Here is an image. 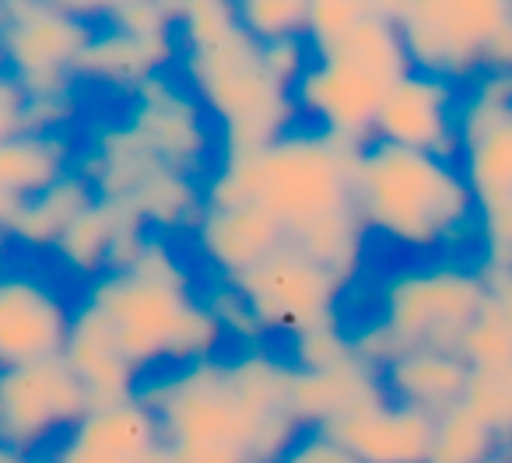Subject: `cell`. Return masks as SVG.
Instances as JSON below:
<instances>
[{"mask_svg":"<svg viewBox=\"0 0 512 463\" xmlns=\"http://www.w3.org/2000/svg\"><path fill=\"white\" fill-rule=\"evenodd\" d=\"M74 306L39 274H0V369L60 358L71 337Z\"/></svg>","mask_w":512,"mask_h":463,"instance_id":"obj_13","label":"cell"},{"mask_svg":"<svg viewBox=\"0 0 512 463\" xmlns=\"http://www.w3.org/2000/svg\"><path fill=\"white\" fill-rule=\"evenodd\" d=\"M355 155L323 130L292 127L253 155L221 158L204 179V204L256 200L278 218L288 246L351 285L369 239L355 207Z\"/></svg>","mask_w":512,"mask_h":463,"instance_id":"obj_2","label":"cell"},{"mask_svg":"<svg viewBox=\"0 0 512 463\" xmlns=\"http://www.w3.org/2000/svg\"><path fill=\"white\" fill-rule=\"evenodd\" d=\"M74 144L64 130H25L0 141V236L8 239L11 221L29 200L50 190L74 169Z\"/></svg>","mask_w":512,"mask_h":463,"instance_id":"obj_20","label":"cell"},{"mask_svg":"<svg viewBox=\"0 0 512 463\" xmlns=\"http://www.w3.org/2000/svg\"><path fill=\"white\" fill-rule=\"evenodd\" d=\"M242 29L256 43H281V39H306L309 0H242L235 4Z\"/></svg>","mask_w":512,"mask_h":463,"instance_id":"obj_29","label":"cell"},{"mask_svg":"<svg viewBox=\"0 0 512 463\" xmlns=\"http://www.w3.org/2000/svg\"><path fill=\"white\" fill-rule=\"evenodd\" d=\"M130 95H134V106L127 113V127L158 162L186 176L207 169L214 130L183 78H172L169 71L155 74Z\"/></svg>","mask_w":512,"mask_h":463,"instance_id":"obj_12","label":"cell"},{"mask_svg":"<svg viewBox=\"0 0 512 463\" xmlns=\"http://www.w3.org/2000/svg\"><path fill=\"white\" fill-rule=\"evenodd\" d=\"M456 355L467 362V369H495V365H512V320L495 306L484 302L481 316L470 323L463 334Z\"/></svg>","mask_w":512,"mask_h":463,"instance_id":"obj_30","label":"cell"},{"mask_svg":"<svg viewBox=\"0 0 512 463\" xmlns=\"http://www.w3.org/2000/svg\"><path fill=\"white\" fill-rule=\"evenodd\" d=\"M355 207L365 232L439 260L477 243V214L460 162L369 141L355 155Z\"/></svg>","mask_w":512,"mask_h":463,"instance_id":"obj_5","label":"cell"},{"mask_svg":"<svg viewBox=\"0 0 512 463\" xmlns=\"http://www.w3.org/2000/svg\"><path fill=\"white\" fill-rule=\"evenodd\" d=\"M463 407L481 421L502 446H512V365L470 369L463 386Z\"/></svg>","mask_w":512,"mask_h":463,"instance_id":"obj_28","label":"cell"},{"mask_svg":"<svg viewBox=\"0 0 512 463\" xmlns=\"http://www.w3.org/2000/svg\"><path fill=\"white\" fill-rule=\"evenodd\" d=\"M137 397L158 418L165 463H278L302 432L292 365L271 351L169 369Z\"/></svg>","mask_w":512,"mask_h":463,"instance_id":"obj_1","label":"cell"},{"mask_svg":"<svg viewBox=\"0 0 512 463\" xmlns=\"http://www.w3.org/2000/svg\"><path fill=\"white\" fill-rule=\"evenodd\" d=\"M460 169L474 200L481 267H512V116L463 144Z\"/></svg>","mask_w":512,"mask_h":463,"instance_id":"obj_15","label":"cell"},{"mask_svg":"<svg viewBox=\"0 0 512 463\" xmlns=\"http://www.w3.org/2000/svg\"><path fill=\"white\" fill-rule=\"evenodd\" d=\"M278 463H358L337 439H330L323 428H302L292 446L281 453Z\"/></svg>","mask_w":512,"mask_h":463,"instance_id":"obj_35","label":"cell"},{"mask_svg":"<svg viewBox=\"0 0 512 463\" xmlns=\"http://www.w3.org/2000/svg\"><path fill=\"white\" fill-rule=\"evenodd\" d=\"M25 463H57V460H53V453H43V456H29Z\"/></svg>","mask_w":512,"mask_h":463,"instance_id":"obj_37","label":"cell"},{"mask_svg":"<svg viewBox=\"0 0 512 463\" xmlns=\"http://www.w3.org/2000/svg\"><path fill=\"white\" fill-rule=\"evenodd\" d=\"M0 463H25V456L11 453V449H8V446H0Z\"/></svg>","mask_w":512,"mask_h":463,"instance_id":"obj_36","label":"cell"},{"mask_svg":"<svg viewBox=\"0 0 512 463\" xmlns=\"http://www.w3.org/2000/svg\"><path fill=\"white\" fill-rule=\"evenodd\" d=\"M432 425V414L386 397L348 418H337L323 432L341 442L358 463H425Z\"/></svg>","mask_w":512,"mask_h":463,"instance_id":"obj_18","label":"cell"},{"mask_svg":"<svg viewBox=\"0 0 512 463\" xmlns=\"http://www.w3.org/2000/svg\"><path fill=\"white\" fill-rule=\"evenodd\" d=\"M404 39L411 71L474 85L512 0H383Z\"/></svg>","mask_w":512,"mask_h":463,"instance_id":"obj_9","label":"cell"},{"mask_svg":"<svg viewBox=\"0 0 512 463\" xmlns=\"http://www.w3.org/2000/svg\"><path fill=\"white\" fill-rule=\"evenodd\" d=\"M355 358V344H351V330L337 323H327V327H313L306 334L292 337V358L288 365L299 372H323L334 369V365Z\"/></svg>","mask_w":512,"mask_h":463,"instance_id":"obj_32","label":"cell"},{"mask_svg":"<svg viewBox=\"0 0 512 463\" xmlns=\"http://www.w3.org/2000/svg\"><path fill=\"white\" fill-rule=\"evenodd\" d=\"M95 197H99V193H95L92 179L74 165V169L67 172V176H60L50 190H43L36 200H29V204L18 211V218L11 221V228H8V239H15V243L29 246V250H39V253L57 250L60 236L74 225V218H78L85 207L95 204Z\"/></svg>","mask_w":512,"mask_h":463,"instance_id":"obj_25","label":"cell"},{"mask_svg":"<svg viewBox=\"0 0 512 463\" xmlns=\"http://www.w3.org/2000/svg\"><path fill=\"white\" fill-rule=\"evenodd\" d=\"M0 243H4V236H0Z\"/></svg>","mask_w":512,"mask_h":463,"instance_id":"obj_38","label":"cell"},{"mask_svg":"<svg viewBox=\"0 0 512 463\" xmlns=\"http://www.w3.org/2000/svg\"><path fill=\"white\" fill-rule=\"evenodd\" d=\"M460 99L463 88L435 74L411 71L390 88L372 127V141L460 162Z\"/></svg>","mask_w":512,"mask_h":463,"instance_id":"obj_14","label":"cell"},{"mask_svg":"<svg viewBox=\"0 0 512 463\" xmlns=\"http://www.w3.org/2000/svg\"><path fill=\"white\" fill-rule=\"evenodd\" d=\"M102 4H0V64L22 85L29 102L71 99L81 53L99 29Z\"/></svg>","mask_w":512,"mask_h":463,"instance_id":"obj_7","label":"cell"},{"mask_svg":"<svg viewBox=\"0 0 512 463\" xmlns=\"http://www.w3.org/2000/svg\"><path fill=\"white\" fill-rule=\"evenodd\" d=\"M92 411L85 386L60 358L0 369V446L18 456H43L50 442H64Z\"/></svg>","mask_w":512,"mask_h":463,"instance_id":"obj_10","label":"cell"},{"mask_svg":"<svg viewBox=\"0 0 512 463\" xmlns=\"http://www.w3.org/2000/svg\"><path fill=\"white\" fill-rule=\"evenodd\" d=\"M369 4L372 0H309V50H327V46L341 43L369 15Z\"/></svg>","mask_w":512,"mask_h":463,"instance_id":"obj_33","label":"cell"},{"mask_svg":"<svg viewBox=\"0 0 512 463\" xmlns=\"http://www.w3.org/2000/svg\"><path fill=\"white\" fill-rule=\"evenodd\" d=\"M78 306L102 323L116 351L141 376L158 365L183 369L218 358L228 337L197 292L193 271L162 236L144 239L127 267L95 278Z\"/></svg>","mask_w":512,"mask_h":463,"instance_id":"obj_4","label":"cell"},{"mask_svg":"<svg viewBox=\"0 0 512 463\" xmlns=\"http://www.w3.org/2000/svg\"><path fill=\"white\" fill-rule=\"evenodd\" d=\"M151 232L127 211L123 204L95 197L92 207L74 218V225L67 228L57 243V260L67 274L85 278L92 285L95 278H102L106 271H120L137 257V250L144 246Z\"/></svg>","mask_w":512,"mask_h":463,"instance_id":"obj_19","label":"cell"},{"mask_svg":"<svg viewBox=\"0 0 512 463\" xmlns=\"http://www.w3.org/2000/svg\"><path fill=\"white\" fill-rule=\"evenodd\" d=\"M64 362L85 386L92 407L120 404V400H134L141 390V372L116 351L102 323L88 313L85 306H74L71 337H67Z\"/></svg>","mask_w":512,"mask_h":463,"instance_id":"obj_23","label":"cell"},{"mask_svg":"<svg viewBox=\"0 0 512 463\" xmlns=\"http://www.w3.org/2000/svg\"><path fill=\"white\" fill-rule=\"evenodd\" d=\"M379 400H386L383 372L358 355L323 372L292 369V411L302 428H327Z\"/></svg>","mask_w":512,"mask_h":463,"instance_id":"obj_21","label":"cell"},{"mask_svg":"<svg viewBox=\"0 0 512 463\" xmlns=\"http://www.w3.org/2000/svg\"><path fill=\"white\" fill-rule=\"evenodd\" d=\"M57 463H165L158 418L141 397L92 407L64 442L53 449Z\"/></svg>","mask_w":512,"mask_h":463,"instance_id":"obj_17","label":"cell"},{"mask_svg":"<svg viewBox=\"0 0 512 463\" xmlns=\"http://www.w3.org/2000/svg\"><path fill=\"white\" fill-rule=\"evenodd\" d=\"M411 74L404 39L383 0H372L369 15L327 50H313L306 74L295 85V109L313 130L362 148L383 99L400 78Z\"/></svg>","mask_w":512,"mask_h":463,"instance_id":"obj_6","label":"cell"},{"mask_svg":"<svg viewBox=\"0 0 512 463\" xmlns=\"http://www.w3.org/2000/svg\"><path fill=\"white\" fill-rule=\"evenodd\" d=\"M130 214L148 228L151 236H172V232H186L200 221L204 214V183L197 176H186L169 165H158L134 193L127 204Z\"/></svg>","mask_w":512,"mask_h":463,"instance_id":"obj_26","label":"cell"},{"mask_svg":"<svg viewBox=\"0 0 512 463\" xmlns=\"http://www.w3.org/2000/svg\"><path fill=\"white\" fill-rule=\"evenodd\" d=\"M193 246L204 264L218 274L225 285L264 264L267 257L288 246L278 218L256 200L239 204H204V214L193 225Z\"/></svg>","mask_w":512,"mask_h":463,"instance_id":"obj_16","label":"cell"},{"mask_svg":"<svg viewBox=\"0 0 512 463\" xmlns=\"http://www.w3.org/2000/svg\"><path fill=\"white\" fill-rule=\"evenodd\" d=\"M204 302L211 306V313L218 316V323L225 327V334H239V337H246V341H253V337L264 334L260 323L253 320V313L246 309V302H242V295L235 292L232 285H225V281H218V285L204 295Z\"/></svg>","mask_w":512,"mask_h":463,"instance_id":"obj_34","label":"cell"},{"mask_svg":"<svg viewBox=\"0 0 512 463\" xmlns=\"http://www.w3.org/2000/svg\"><path fill=\"white\" fill-rule=\"evenodd\" d=\"M99 25L130 32L141 39H176L179 4H162V0H116L102 4Z\"/></svg>","mask_w":512,"mask_h":463,"instance_id":"obj_31","label":"cell"},{"mask_svg":"<svg viewBox=\"0 0 512 463\" xmlns=\"http://www.w3.org/2000/svg\"><path fill=\"white\" fill-rule=\"evenodd\" d=\"M488 302L481 267L456 260H425L407 271H393L379 292V320L397 334L404 351H460L463 334Z\"/></svg>","mask_w":512,"mask_h":463,"instance_id":"obj_8","label":"cell"},{"mask_svg":"<svg viewBox=\"0 0 512 463\" xmlns=\"http://www.w3.org/2000/svg\"><path fill=\"white\" fill-rule=\"evenodd\" d=\"M176 43L183 85L218 127L221 158L253 155L295 127V95L271 74L264 43L242 29L235 4H179Z\"/></svg>","mask_w":512,"mask_h":463,"instance_id":"obj_3","label":"cell"},{"mask_svg":"<svg viewBox=\"0 0 512 463\" xmlns=\"http://www.w3.org/2000/svg\"><path fill=\"white\" fill-rule=\"evenodd\" d=\"M502 449L495 432L481 425L463 404L449 407L432 425V446L425 463H488Z\"/></svg>","mask_w":512,"mask_h":463,"instance_id":"obj_27","label":"cell"},{"mask_svg":"<svg viewBox=\"0 0 512 463\" xmlns=\"http://www.w3.org/2000/svg\"><path fill=\"white\" fill-rule=\"evenodd\" d=\"M467 372L470 369L460 355L414 348V351H404L397 362L386 365L383 386L390 400L439 418V414H446L449 407H456L463 400Z\"/></svg>","mask_w":512,"mask_h":463,"instance_id":"obj_24","label":"cell"},{"mask_svg":"<svg viewBox=\"0 0 512 463\" xmlns=\"http://www.w3.org/2000/svg\"><path fill=\"white\" fill-rule=\"evenodd\" d=\"M232 288L264 334H288V341L341 320V299L348 292L344 281L295 246H281L264 264L235 278Z\"/></svg>","mask_w":512,"mask_h":463,"instance_id":"obj_11","label":"cell"},{"mask_svg":"<svg viewBox=\"0 0 512 463\" xmlns=\"http://www.w3.org/2000/svg\"><path fill=\"white\" fill-rule=\"evenodd\" d=\"M172 60H179L176 39H141L130 36V32L99 25L88 50L81 53L74 74H78V81L134 92L148 78L169 71Z\"/></svg>","mask_w":512,"mask_h":463,"instance_id":"obj_22","label":"cell"}]
</instances>
